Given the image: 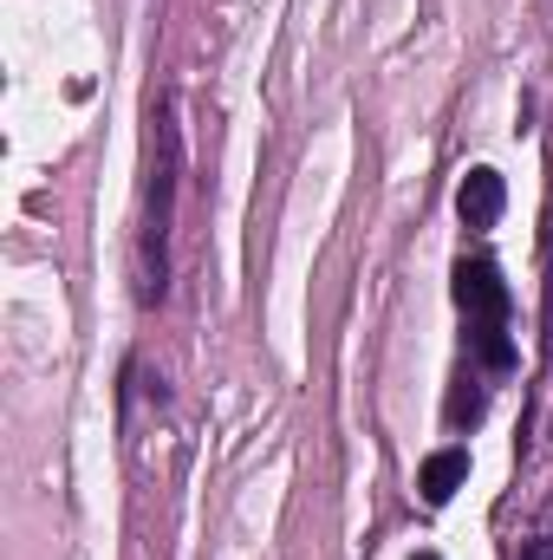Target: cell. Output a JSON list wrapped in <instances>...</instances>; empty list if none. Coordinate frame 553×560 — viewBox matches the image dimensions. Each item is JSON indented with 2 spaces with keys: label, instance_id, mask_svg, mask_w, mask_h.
Returning <instances> with one entry per match:
<instances>
[{
  "label": "cell",
  "instance_id": "cell-3",
  "mask_svg": "<svg viewBox=\"0 0 553 560\" xmlns=\"http://www.w3.org/2000/svg\"><path fill=\"white\" fill-rule=\"evenodd\" d=\"M502 202H508V183H502L495 170H469L462 189H456V215H462L469 229H495V222H502Z\"/></svg>",
  "mask_w": 553,
  "mask_h": 560
},
{
  "label": "cell",
  "instance_id": "cell-7",
  "mask_svg": "<svg viewBox=\"0 0 553 560\" xmlns=\"http://www.w3.org/2000/svg\"><path fill=\"white\" fill-rule=\"evenodd\" d=\"M416 560H436V555H416Z\"/></svg>",
  "mask_w": 553,
  "mask_h": 560
},
{
  "label": "cell",
  "instance_id": "cell-5",
  "mask_svg": "<svg viewBox=\"0 0 553 560\" xmlns=\"http://www.w3.org/2000/svg\"><path fill=\"white\" fill-rule=\"evenodd\" d=\"M482 418V392H456L449 398V423H475Z\"/></svg>",
  "mask_w": 553,
  "mask_h": 560
},
{
  "label": "cell",
  "instance_id": "cell-2",
  "mask_svg": "<svg viewBox=\"0 0 553 560\" xmlns=\"http://www.w3.org/2000/svg\"><path fill=\"white\" fill-rule=\"evenodd\" d=\"M176 118L156 112V138H150V215H143V268H150V300L163 293V248H169V215H176Z\"/></svg>",
  "mask_w": 553,
  "mask_h": 560
},
{
  "label": "cell",
  "instance_id": "cell-4",
  "mask_svg": "<svg viewBox=\"0 0 553 560\" xmlns=\"http://www.w3.org/2000/svg\"><path fill=\"white\" fill-rule=\"evenodd\" d=\"M462 482H469V456H462V450H436V456L423 463V476H416V489H423L430 509H443Z\"/></svg>",
  "mask_w": 553,
  "mask_h": 560
},
{
  "label": "cell",
  "instance_id": "cell-1",
  "mask_svg": "<svg viewBox=\"0 0 553 560\" xmlns=\"http://www.w3.org/2000/svg\"><path fill=\"white\" fill-rule=\"evenodd\" d=\"M456 306L469 313V339L482 352V365L508 372L515 365V346H508V287L489 261H462L456 268Z\"/></svg>",
  "mask_w": 553,
  "mask_h": 560
},
{
  "label": "cell",
  "instance_id": "cell-6",
  "mask_svg": "<svg viewBox=\"0 0 553 560\" xmlns=\"http://www.w3.org/2000/svg\"><path fill=\"white\" fill-rule=\"evenodd\" d=\"M521 560H553V541H528V548H521Z\"/></svg>",
  "mask_w": 553,
  "mask_h": 560
}]
</instances>
